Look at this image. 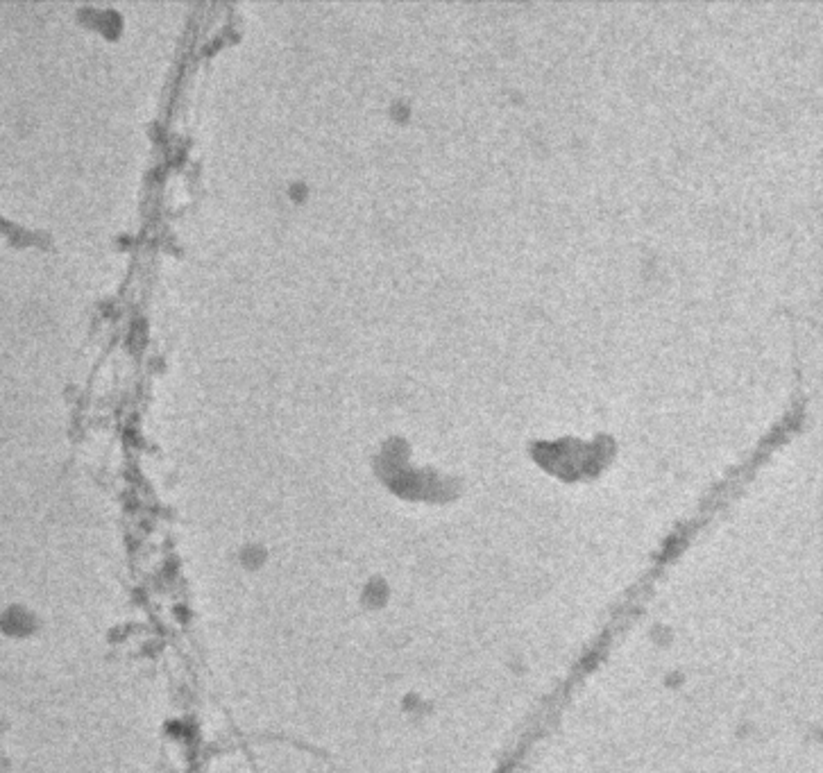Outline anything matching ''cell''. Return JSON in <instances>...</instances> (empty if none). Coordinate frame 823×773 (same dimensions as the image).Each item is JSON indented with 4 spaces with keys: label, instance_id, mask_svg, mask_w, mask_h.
Here are the masks:
<instances>
[{
    "label": "cell",
    "instance_id": "cell-1",
    "mask_svg": "<svg viewBox=\"0 0 823 773\" xmlns=\"http://www.w3.org/2000/svg\"><path fill=\"white\" fill-rule=\"evenodd\" d=\"M3 631L12 637H28L37 631V619L30 610L25 608H10L3 617Z\"/></svg>",
    "mask_w": 823,
    "mask_h": 773
}]
</instances>
